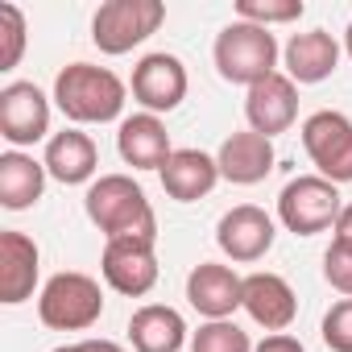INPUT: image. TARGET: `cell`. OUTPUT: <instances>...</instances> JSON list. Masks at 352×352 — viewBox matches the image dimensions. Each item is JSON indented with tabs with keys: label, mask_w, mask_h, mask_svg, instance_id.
<instances>
[{
	"label": "cell",
	"mask_w": 352,
	"mask_h": 352,
	"mask_svg": "<svg viewBox=\"0 0 352 352\" xmlns=\"http://www.w3.org/2000/svg\"><path fill=\"white\" fill-rule=\"evenodd\" d=\"M133 100L145 108V112H174L183 100H187V67L179 54H145L137 67H133Z\"/></svg>",
	"instance_id": "9"
},
{
	"label": "cell",
	"mask_w": 352,
	"mask_h": 352,
	"mask_svg": "<svg viewBox=\"0 0 352 352\" xmlns=\"http://www.w3.org/2000/svg\"><path fill=\"white\" fill-rule=\"evenodd\" d=\"M83 208H87V220L108 241H120V236L157 241V216H153L145 191L129 179V174H100L83 195Z\"/></svg>",
	"instance_id": "1"
},
{
	"label": "cell",
	"mask_w": 352,
	"mask_h": 352,
	"mask_svg": "<svg viewBox=\"0 0 352 352\" xmlns=\"http://www.w3.org/2000/svg\"><path fill=\"white\" fill-rule=\"evenodd\" d=\"M54 352H124L116 340H79V344H63Z\"/></svg>",
	"instance_id": "29"
},
{
	"label": "cell",
	"mask_w": 352,
	"mask_h": 352,
	"mask_svg": "<svg viewBox=\"0 0 352 352\" xmlns=\"http://www.w3.org/2000/svg\"><path fill=\"white\" fill-rule=\"evenodd\" d=\"M100 270H104V282L116 294H129V298L149 294L157 286V253H153V241H145V236L108 241L104 245V257H100Z\"/></svg>",
	"instance_id": "8"
},
{
	"label": "cell",
	"mask_w": 352,
	"mask_h": 352,
	"mask_svg": "<svg viewBox=\"0 0 352 352\" xmlns=\"http://www.w3.org/2000/svg\"><path fill=\"white\" fill-rule=\"evenodd\" d=\"M46 174L54 183H63V187H79V183H87L91 174H96V166H100V149H96V141L87 137V133H79V129H63V133H54L50 141H46Z\"/></svg>",
	"instance_id": "19"
},
{
	"label": "cell",
	"mask_w": 352,
	"mask_h": 352,
	"mask_svg": "<svg viewBox=\"0 0 352 352\" xmlns=\"http://www.w3.org/2000/svg\"><path fill=\"white\" fill-rule=\"evenodd\" d=\"M212 54H216L220 79H228V83L253 87V83L278 75V38L261 25H249V21L224 25Z\"/></svg>",
	"instance_id": "3"
},
{
	"label": "cell",
	"mask_w": 352,
	"mask_h": 352,
	"mask_svg": "<svg viewBox=\"0 0 352 352\" xmlns=\"http://www.w3.org/2000/svg\"><path fill=\"white\" fill-rule=\"evenodd\" d=\"M46 191V162H34L21 149L0 153V208L25 212L42 199Z\"/></svg>",
	"instance_id": "22"
},
{
	"label": "cell",
	"mask_w": 352,
	"mask_h": 352,
	"mask_svg": "<svg viewBox=\"0 0 352 352\" xmlns=\"http://www.w3.org/2000/svg\"><path fill=\"white\" fill-rule=\"evenodd\" d=\"M245 116H249V129L261 133V137H278L286 133L294 120H298V87L290 75H270L261 83L249 87V100H245Z\"/></svg>",
	"instance_id": "12"
},
{
	"label": "cell",
	"mask_w": 352,
	"mask_h": 352,
	"mask_svg": "<svg viewBox=\"0 0 352 352\" xmlns=\"http://www.w3.org/2000/svg\"><path fill=\"white\" fill-rule=\"evenodd\" d=\"M344 50H348V58H352V25H348V34H344Z\"/></svg>",
	"instance_id": "31"
},
{
	"label": "cell",
	"mask_w": 352,
	"mask_h": 352,
	"mask_svg": "<svg viewBox=\"0 0 352 352\" xmlns=\"http://www.w3.org/2000/svg\"><path fill=\"white\" fill-rule=\"evenodd\" d=\"M129 340L137 352H179L187 344V323L166 302H145L129 319Z\"/></svg>",
	"instance_id": "21"
},
{
	"label": "cell",
	"mask_w": 352,
	"mask_h": 352,
	"mask_svg": "<svg viewBox=\"0 0 352 352\" xmlns=\"http://www.w3.org/2000/svg\"><path fill=\"white\" fill-rule=\"evenodd\" d=\"M216 162H220V179H228V183H236V187H253V183H265V179H270L278 153H274V141H270V137L245 129V133H232V137L220 145Z\"/></svg>",
	"instance_id": "14"
},
{
	"label": "cell",
	"mask_w": 352,
	"mask_h": 352,
	"mask_svg": "<svg viewBox=\"0 0 352 352\" xmlns=\"http://www.w3.org/2000/svg\"><path fill=\"white\" fill-rule=\"evenodd\" d=\"M38 261H42V253H38L34 236L13 232V228L0 232V302L17 307V302L34 298L38 270H42Z\"/></svg>",
	"instance_id": "16"
},
{
	"label": "cell",
	"mask_w": 352,
	"mask_h": 352,
	"mask_svg": "<svg viewBox=\"0 0 352 352\" xmlns=\"http://www.w3.org/2000/svg\"><path fill=\"white\" fill-rule=\"evenodd\" d=\"M323 278L331 290H340L344 298H352V245L331 241V249L323 253Z\"/></svg>",
	"instance_id": "27"
},
{
	"label": "cell",
	"mask_w": 352,
	"mask_h": 352,
	"mask_svg": "<svg viewBox=\"0 0 352 352\" xmlns=\"http://www.w3.org/2000/svg\"><path fill=\"white\" fill-rule=\"evenodd\" d=\"M274 236H278L274 220H270L261 208H253V204H241V208L224 212L220 224H216V245H220L224 257H232L236 265L261 261V257L274 249Z\"/></svg>",
	"instance_id": "10"
},
{
	"label": "cell",
	"mask_w": 352,
	"mask_h": 352,
	"mask_svg": "<svg viewBox=\"0 0 352 352\" xmlns=\"http://www.w3.org/2000/svg\"><path fill=\"white\" fill-rule=\"evenodd\" d=\"M187 302L208 319H232V311L245 307V278L228 265L204 261L187 278Z\"/></svg>",
	"instance_id": "13"
},
{
	"label": "cell",
	"mask_w": 352,
	"mask_h": 352,
	"mask_svg": "<svg viewBox=\"0 0 352 352\" xmlns=\"http://www.w3.org/2000/svg\"><path fill=\"white\" fill-rule=\"evenodd\" d=\"M302 17V0H236V21H249V25H286V21H298Z\"/></svg>",
	"instance_id": "24"
},
{
	"label": "cell",
	"mask_w": 352,
	"mask_h": 352,
	"mask_svg": "<svg viewBox=\"0 0 352 352\" xmlns=\"http://www.w3.org/2000/svg\"><path fill=\"white\" fill-rule=\"evenodd\" d=\"M245 311H249V319L257 327H265V331L278 336V331H286L294 323L298 298H294V290H290V282L282 274L261 270V274L245 278Z\"/></svg>",
	"instance_id": "15"
},
{
	"label": "cell",
	"mask_w": 352,
	"mask_h": 352,
	"mask_svg": "<svg viewBox=\"0 0 352 352\" xmlns=\"http://www.w3.org/2000/svg\"><path fill=\"white\" fill-rule=\"evenodd\" d=\"M166 21L162 0H108L91 17V42L100 54H129Z\"/></svg>",
	"instance_id": "6"
},
{
	"label": "cell",
	"mask_w": 352,
	"mask_h": 352,
	"mask_svg": "<svg viewBox=\"0 0 352 352\" xmlns=\"http://www.w3.org/2000/svg\"><path fill=\"white\" fill-rule=\"evenodd\" d=\"M336 241L340 245H352V204H344V212H340V220H336Z\"/></svg>",
	"instance_id": "30"
},
{
	"label": "cell",
	"mask_w": 352,
	"mask_h": 352,
	"mask_svg": "<svg viewBox=\"0 0 352 352\" xmlns=\"http://www.w3.org/2000/svg\"><path fill=\"white\" fill-rule=\"evenodd\" d=\"M323 344L331 352H352V298H340L323 315Z\"/></svg>",
	"instance_id": "26"
},
{
	"label": "cell",
	"mask_w": 352,
	"mask_h": 352,
	"mask_svg": "<svg viewBox=\"0 0 352 352\" xmlns=\"http://www.w3.org/2000/svg\"><path fill=\"white\" fill-rule=\"evenodd\" d=\"M253 352H307V348H302V340H294V336L278 331V336H265Z\"/></svg>",
	"instance_id": "28"
},
{
	"label": "cell",
	"mask_w": 352,
	"mask_h": 352,
	"mask_svg": "<svg viewBox=\"0 0 352 352\" xmlns=\"http://www.w3.org/2000/svg\"><path fill=\"white\" fill-rule=\"evenodd\" d=\"M157 174H162V191L170 199L195 204V199L212 195V187L220 183V162L204 149H174Z\"/></svg>",
	"instance_id": "17"
},
{
	"label": "cell",
	"mask_w": 352,
	"mask_h": 352,
	"mask_svg": "<svg viewBox=\"0 0 352 352\" xmlns=\"http://www.w3.org/2000/svg\"><path fill=\"white\" fill-rule=\"evenodd\" d=\"M282 58H286V75L294 83H323L340 67V42L323 30H307L286 42Z\"/></svg>",
	"instance_id": "20"
},
{
	"label": "cell",
	"mask_w": 352,
	"mask_h": 352,
	"mask_svg": "<svg viewBox=\"0 0 352 352\" xmlns=\"http://www.w3.org/2000/svg\"><path fill=\"white\" fill-rule=\"evenodd\" d=\"M25 54V17L17 5H0V71H13Z\"/></svg>",
	"instance_id": "25"
},
{
	"label": "cell",
	"mask_w": 352,
	"mask_h": 352,
	"mask_svg": "<svg viewBox=\"0 0 352 352\" xmlns=\"http://www.w3.org/2000/svg\"><path fill=\"white\" fill-rule=\"evenodd\" d=\"M100 315H104V290L96 278L79 270L54 274L38 294V319L50 331H87L91 323H100Z\"/></svg>",
	"instance_id": "4"
},
{
	"label": "cell",
	"mask_w": 352,
	"mask_h": 352,
	"mask_svg": "<svg viewBox=\"0 0 352 352\" xmlns=\"http://www.w3.org/2000/svg\"><path fill=\"white\" fill-rule=\"evenodd\" d=\"M54 104L75 124H108L124 108V83L96 63H71L54 79Z\"/></svg>",
	"instance_id": "2"
},
{
	"label": "cell",
	"mask_w": 352,
	"mask_h": 352,
	"mask_svg": "<svg viewBox=\"0 0 352 352\" xmlns=\"http://www.w3.org/2000/svg\"><path fill=\"white\" fill-rule=\"evenodd\" d=\"M116 149H120V157L133 170H162L170 162V153H174L170 149V133H166V124L153 112H137V116L120 120Z\"/></svg>",
	"instance_id": "18"
},
{
	"label": "cell",
	"mask_w": 352,
	"mask_h": 352,
	"mask_svg": "<svg viewBox=\"0 0 352 352\" xmlns=\"http://www.w3.org/2000/svg\"><path fill=\"white\" fill-rule=\"evenodd\" d=\"M191 352H253V340L232 319H208L191 336Z\"/></svg>",
	"instance_id": "23"
},
{
	"label": "cell",
	"mask_w": 352,
	"mask_h": 352,
	"mask_svg": "<svg viewBox=\"0 0 352 352\" xmlns=\"http://www.w3.org/2000/svg\"><path fill=\"white\" fill-rule=\"evenodd\" d=\"M302 149L327 183H352V120L336 108H319L302 120Z\"/></svg>",
	"instance_id": "7"
},
{
	"label": "cell",
	"mask_w": 352,
	"mask_h": 352,
	"mask_svg": "<svg viewBox=\"0 0 352 352\" xmlns=\"http://www.w3.org/2000/svg\"><path fill=\"white\" fill-rule=\"evenodd\" d=\"M344 204H340V187L327 183L323 174H298L290 179L278 195V220L294 232V236H315L336 228Z\"/></svg>",
	"instance_id": "5"
},
{
	"label": "cell",
	"mask_w": 352,
	"mask_h": 352,
	"mask_svg": "<svg viewBox=\"0 0 352 352\" xmlns=\"http://www.w3.org/2000/svg\"><path fill=\"white\" fill-rule=\"evenodd\" d=\"M50 133V100L34 83H9L0 91V137L9 145H34Z\"/></svg>",
	"instance_id": "11"
}]
</instances>
